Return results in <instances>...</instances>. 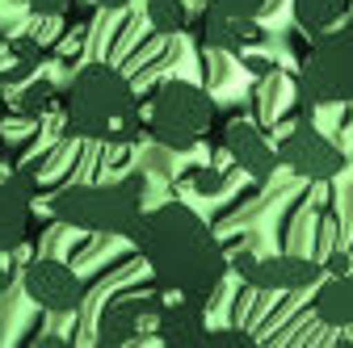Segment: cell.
<instances>
[{
    "instance_id": "cell-1",
    "label": "cell",
    "mask_w": 353,
    "mask_h": 348,
    "mask_svg": "<svg viewBox=\"0 0 353 348\" xmlns=\"http://www.w3.org/2000/svg\"><path fill=\"white\" fill-rule=\"evenodd\" d=\"M130 243L139 248L143 265L152 269V281L172 298L206 302L219 294L228 277V252L206 227L198 210L185 202H164L156 210H143V219L130 231Z\"/></svg>"
},
{
    "instance_id": "cell-2",
    "label": "cell",
    "mask_w": 353,
    "mask_h": 348,
    "mask_svg": "<svg viewBox=\"0 0 353 348\" xmlns=\"http://www.w3.org/2000/svg\"><path fill=\"white\" fill-rule=\"evenodd\" d=\"M68 135L97 143H135L139 139V97L130 80L110 63H88L76 72L63 93Z\"/></svg>"
},
{
    "instance_id": "cell-3",
    "label": "cell",
    "mask_w": 353,
    "mask_h": 348,
    "mask_svg": "<svg viewBox=\"0 0 353 348\" xmlns=\"http://www.w3.org/2000/svg\"><path fill=\"white\" fill-rule=\"evenodd\" d=\"M51 219L76 231H93V235H126L135 231V223L148 210V177L130 172L122 181H93V185H68L51 193L47 202Z\"/></svg>"
},
{
    "instance_id": "cell-4",
    "label": "cell",
    "mask_w": 353,
    "mask_h": 348,
    "mask_svg": "<svg viewBox=\"0 0 353 348\" xmlns=\"http://www.w3.org/2000/svg\"><path fill=\"white\" fill-rule=\"evenodd\" d=\"M299 101L303 113H312L316 105L353 101V17H345V25L316 34V47L299 72Z\"/></svg>"
},
{
    "instance_id": "cell-5",
    "label": "cell",
    "mask_w": 353,
    "mask_h": 348,
    "mask_svg": "<svg viewBox=\"0 0 353 348\" xmlns=\"http://www.w3.org/2000/svg\"><path fill=\"white\" fill-rule=\"evenodd\" d=\"M214 122V101L190 80H164L148 101V135L168 151H190Z\"/></svg>"
},
{
    "instance_id": "cell-6",
    "label": "cell",
    "mask_w": 353,
    "mask_h": 348,
    "mask_svg": "<svg viewBox=\"0 0 353 348\" xmlns=\"http://www.w3.org/2000/svg\"><path fill=\"white\" fill-rule=\"evenodd\" d=\"M278 164L290 168L294 177H303V181L324 185V181H332L336 172L345 168V151L324 135L320 126H312V118H299V122L286 126V135L278 139Z\"/></svg>"
},
{
    "instance_id": "cell-7",
    "label": "cell",
    "mask_w": 353,
    "mask_h": 348,
    "mask_svg": "<svg viewBox=\"0 0 353 348\" xmlns=\"http://www.w3.org/2000/svg\"><path fill=\"white\" fill-rule=\"evenodd\" d=\"M228 265L265 294H294L307 285H320L324 281V265L312 256H294V252H278V256H252V252H236Z\"/></svg>"
},
{
    "instance_id": "cell-8",
    "label": "cell",
    "mask_w": 353,
    "mask_h": 348,
    "mask_svg": "<svg viewBox=\"0 0 353 348\" xmlns=\"http://www.w3.org/2000/svg\"><path fill=\"white\" fill-rule=\"evenodd\" d=\"M21 285H26V298L34 307L51 311V315H76L80 302H84V277L55 256L30 260L26 273H21Z\"/></svg>"
},
{
    "instance_id": "cell-9",
    "label": "cell",
    "mask_w": 353,
    "mask_h": 348,
    "mask_svg": "<svg viewBox=\"0 0 353 348\" xmlns=\"http://www.w3.org/2000/svg\"><path fill=\"white\" fill-rule=\"evenodd\" d=\"M164 307V290H148V294H114L105 307H101V319H97V344L105 348H118V344H135L148 327L156 331V315Z\"/></svg>"
},
{
    "instance_id": "cell-10",
    "label": "cell",
    "mask_w": 353,
    "mask_h": 348,
    "mask_svg": "<svg viewBox=\"0 0 353 348\" xmlns=\"http://www.w3.org/2000/svg\"><path fill=\"white\" fill-rule=\"evenodd\" d=\"M38 181L30 172H13L0 181V252H21L30 239V210H34Z\"/></svg>"
},
{
    "instance_id": "cell-11",
    "label": "cell",
    "mask_w": 353,
    "mask_h": 348,
    "mask_svg": "<svg viewBox=\"0 0 353 348\" xmlns=\"http://www.w3.org/2000/svg\"><path fill=\"white\" fill-rule=\"evenodd\" d=\"M223 147H228L232 164L244 172V177H252L256 185L270 181L274 168H282V164H278V147L265 139V130H261L256 122H244V118L232 122V126L223 130Z\"/></svg>"
},
{
    "instance_id": "cell-12",
    "label": "cell",
    "mask_w": 353,
    "mask_h": 348,
    "mask_svg": "<svg viewBox=\"0 0 353 348\" xmlns=\"http://www.w3.org/2000/svg\"><path fill=\"white\" fill-rule=\"evenodd\" d=\"M210 323H206V302L194 298H172L156 315V340L164 348H206Z\"/></svg>"
},
{
    "instance_id": "cell-13",
    "label": "cell",
    "mask_w": 353,
    "mask_h": 348,
    "mask_svg": "<svg viewBox=\"0 0 353 348\" xmlns=\"http://www.w3.org/2000/svg\"><path fill=\"white\" fill-rule=\"evenodd\" d=\"M202 47L219 51V55H244L248 47H261L265 42V25L256 17H232V13H219L210 5H202Z\"/></svg>"
},
{
    "instance_id": "cell-14",
    "label": "cell",
    "mask_w": 353,
    "mask_h": 348,
    "mask_svg": "<svg viewBox=\"0 0 353 348\" xmlns=\"http://www.w3.org/2000/svg\"><path fill=\"white\" fill-rule=\"evenodd\" d=\"M316 319L328 327H353V269L345 273H328V281H320L316 290Z\"/></svg>"
},
{
    "instance_id": "cell-15",
    "label": "cell",
    "mask_w": 353,
    "mask_h": 348,
    "mask_svg": "<svg viewBox=\"0 0 353 348\" xmlns=\"http://www.w3.org/2000/svg\"><path fill=\"white\" fill-rule=\"evenodd\" d=\"M345 17H349V0H294V21L312 38L324 34V30H332Z\"/></svg>"
},
{
    "instance_id": "cell-16",
    "label": "cell",
    "mask_w": 353,
    "mask_h": 348,
    "mask_svg": "<svg viewBox=\"0 0 353 348\" xmlns=\"http://www.w3.org/2000/svg\"><path fill=\"white\" fill-rule=\"evenodd\" d=\"M13 109L21 113V118H47V113H55V109H63V93L55 89L51 80H30L26 89L13 97Z\"/></svg>"
},
{
    "instance_id": "cell-17",
    "label": "cell",
    "mask_w": 353,
    "mask_h": 348,
    "mask_svg": "<svg viewBox=\"0 0 353 348\" xmlns=\"http://www.w3.org/2000/svg\"><path fill=\"white\" fill-rule=\"evenodd\" d=\"M190 0H148V21L156 34H181L190 25Z\"/></svg>"
},
{
    "instance_id": "cell-18",
    "label": "cell",
    "mask_w": 353,
    "mask_h": 348,
    "mask_svg": "<svg viewBox=\"0 0 353 348\" xmlns=\"http://www.w3.org/2000/svg\"><path fill=\"white\" fill-rule=\"evenodd\" d=\"M206 344H210V348H248L252 336H248L244 327H210Z\"/></svg>"
},
{
    "instance_id": "cell-19",
    "label": "cell",
    "mask_w": 353,
    "mask_h": 348,
    "mask_svg": "<svg viewBox=\"0 0 353 348\" xmlns=\"http://www.w3.org/2000/svg\"><path fill=\"white\" fill-rule=\"evenodd\" d=\"M190 185H194L198 193H219V189L228 185V172H223V168H198L194 177H190Z\"/></svg>"
},
{
    "instance_id": "cell-20",
    "label": "cell",
    "mask_w": 353,
    "mask_h": 348,
    "mask_svg": "<svg viewBox=\"0 0 353 348\" xmlns=\"http://www.w3.org/2000/svg\"><path fill=\"white\" fill-rule=\"evenodd\" d=\"M26 9L34 17H63V13L76 9V0H26Z\"/></svg>"
},
{
    "instance_id": "cell-21",
    "label": "cell",
    "mask_w": 353,
    "mask_h": 348,
    "mask_svg": "<svg viewBox=\"0 0 353 348\" xmlns=\"http://www.w3.org/2000/svg\"><path fill=\"white\" fill-rule=\"evenodd\" d=\"M5 113L9 105H5V84H0V151H5Z\"/></svg>"
},
{
    "instance_id": "cell-22",
    "label": "cell",
    "mask_w": 353,
    "mask_h": 348,
    "mask_svg": "<svg viewBox=\"0 0 353 348\" xmlns=\"http://www.w3.org/2000/svg\"><path fill=\"white\" fill-rule=\"evenodd\" d=\"M93 5H97V9H110V13H122L130 0H93Z\"/></svg>"
},
{
    "instance_id": "cell-23",
    "label": "cell",
    "mask_w": 353,
    "mask_h": 348,
    "mask_svg": "<svg viewBox=\"0 0 353 348\" xmlns=\"http://www.w3.org/2000/svg\"><path fill=\"white\" fill-rule=\"evenodd\" d=\"M9 281H13V273H9V269H0V294L9 290Z\"/></svg>"
},
{
    "instance_id": "cell-24",
    "label": "cell",
    "mask_w": 353,
    "mask_h": 348,
    "mask_svg": "<svg viewBox=\"0 0 353 348\" xmlns=\"http://www.w3.org/2000/svg\"><path fill=\"white\" fill-rule=\"evenodd\" d=\"M202 5H210V0H202Z\"/></svg>"
}]
</instances>
